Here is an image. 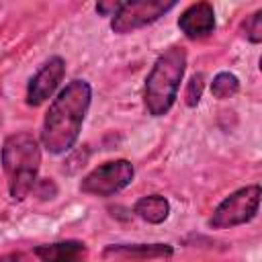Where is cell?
Instances as JSON below:
<instances>
[{
  "instance_id": "cell-10",
  "label": "cell",
  "mask_w": 262,
  "mask_h": 262,
  "mask_svg": "<svg viewBox=\"0 0 262 262\" xmlns=\"http://www.w3.org/2000/svg\"><path fill=\"white\" fill-rule=\"evenodd\" d=\"M35 256L39 258V262H86L88 248L80 239H63L37 246Z\"/></svg>"
},
{
  "instance_id": "cell-7",
  "label": "cell",
  "mask_w": 262,
  "mask_h": 262,
  "mask_svg": "<svg viewBox=\"0 0 262 262\" xmlns=\"http://www.w3.org/2000/svg\"><path fill=\"white\" fill-rule=\"evenodd\" d=\"M63 76H66V61H63V57H59V55L49 57L35 72V76L27 84V104L29 106H39L47 98H51L53 92L57 90V86L61 84Z\"/></svg>"
},
{
  "instance_id": "cell-4",
  "label": "cell",
  "mask_w": 262,
  "mask_h": 262,
  "mask_svg": "<svg viewBox=\"0 0 262 262\" xmlns=\"http://www.w3.org/2000/svg\"><path fill=\"white\" fill-rule=\"evenodd\" d=\"M262 188L260 184H248L233 190L225 196L209 217V227L213 229H231L244 223H250L260 209Z\"/></svg>"
},
{
  "instance_id": "cell-15",
  "label": "cell",
  "mask_w": 262,
  "mask_h": 262,
  "mask_svg": "<svg viewBox=\"0 0 262 262\" xmlns=\"http://www.w3.org/2000/svg\"><path fill=\"white\" fill-rule=\"evenodd\" d=\"M119 6H121V2H115V0H111V2H98L96 4V12L100 16H111L113 18V14L119 10Z\"/></svg>"
},
{
  "instance_id": "cell-11",
  "label": "cell",
  "mask_w": 262,
  "mask_h": 262,
  "mask_svg": "<svg viewBox=\"0 0 262 262\" xmlns=\"http://www.w3.org/2000/svg\"><path fill=\"white\" fill-rule=\"evenodd\" d=\"M133 213L151 225H160L170 215V201L162 194H147V196H141L135 201Z\"/></svg>"
},
{
  "instance_id": "cell-9",
  "label": "cell",
  "mask_w": 262,
  "mask_h": 262,
  "mask_svg": "<svg viewBox=\"0 0 262 262\" xmlns=\"http://www.w3.org/2000/svg\"><path fill=\"white\" fill-rule=\"evenodd\" d=\"M215 10L209 2H194L182 10L178 16V29L186 39H205L215 31Z\"/></svg>"
},
{
  "instance_id": "cell-2",
  "label": "cell",
  "mask_w": 262,
  "mask_h": 262,
  "mask_svg": "<svg viewBox=\"0 0 262 262\" xmlns=\"http://www.w3.org/2000/svg\"><path fill=\"white\" fill-rule=\"evenodd\" d=\"M2 168L8 178L12 201H25L37 186L41 166V145L29 131L12 133L2 143Z\"/></svg>"
},
{
  "instance_id": "cell-6",
  "label": "cell",
  "mask_w": 262,
  "mask_h": 262,
  "mask_svg": "<svg viewBox=\"0 0 262 262\" xmlns=\"http://www.w3.org/2000/svg\"><path fill=\"white\" fill-rule=\"evenodd\" d=\"M176 6L174 0H129L121 2L119 10L111 18V29L117 35H129L137 29H143Z\"/></svg>"
},
{
  "instance_id": "cell-12",
  "label": "cell",
  "mask_w": 262,
  "mask_h": 262,
  "mask_svg": "<svg viewBox=\"0 0 262 262\" xmlns=\"http://www.w3.org/2000/svg\"><path fill=\"white\" fill-rule=\"evenodd\" d=\"M239 92V78L231 72H219L211 82V94L217 100H227Z\"/></svg>"
},
{
  "instance_id": "cell-3",
  "label": "cell",
  "mask_w": 262,
  "mask_h": 262,
  "mask_svg": "<svg viewBox=\"0 0 262 262\" xmlns=\"http://www.w3.org/2000/svg\"><path fill=\"white\" fill-rule=\"evenodd\" d=\"M186 72V49L168 47L154 61L143 88V104L151 117H164L176 102L180 82Z\"/></svg>"
},
{
  "instance_id": "cell-8",
  "label": "cell",
  "mask_w": 262,
  "mask_h": 262,
  "mask_svg": "<svg viewBox=\"0 0 262 262\" xmlns=\"http://www.w3.org/2000/svg\"><path fill=\"white\" fill-rule=\"evenodd\" d=\"M172 254L174 248L170 244H111L102 250V258L111 262H151Z\"/></svg>"
},
{
  "instance_id": "cell-13",
  "label": "cell",
  "mask_w": 262,
  "mask_h": 262,
  "mask_svg": "<svg viewBox=\"0 0 262 262\" xmlns=\"http://www.w3.org/2000/svg\"><path fill=\"white\" fill-rule=\"evenodd\" d=\"M203 90H205V74H192L190 80L186 82V90H184V102L186 106H196L201 102V96H203Z\"/></svg>"
},
{
  "instance_id": "cell-14",
  "label": "cell",
  "mask_w": 262,
  "mask_h": 262,
  "mask_svg": "<svg viewBox=\"0 0 262 262\" xmlns=\"http://www.w3.org/2000/svg\"><path fill=\"white\" fill-rule=\"evenodd\" d=\"M242 33L250 43H260L262 41V8H258L254 14H250L242 23Z\"/></svg>"
},
{
  "instance_id": "cell-5",
  "label": "cell",
  "mask_w": 262,
  "mask_h": 262,
  "mask_svg": "<svg viewBox=\"0 0 262 262\" xmlns=\"http://www.w3.org/2000/svg\"><path fill=\"white\" fill-rule=\"evenodd\" d=\"M135 178V168L129 160H111L96 168H92L80 180V192L90 196H113L127 188Z\"/></svg>"
},
{
  "instance_id": "cell-1",
  "label": "cell",
  "mask_w": 262,
  "mask_h": 262,
  "mask_svg": "<svg viewBox=\"0 0 262 262\" xmlns=\"http://www.w3.org/2000/svg\"><path fill=\"white\" fill-rule=\"evenodd\" d=\"M92 88L86 80H72L68 82L57 96L51 100L41 127V145L53 154L61 156L70 151L82 131L86 113L90 108Z\"/></svg>"
}]
</instances>
